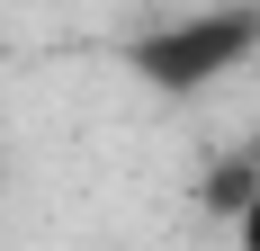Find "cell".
I'll return each instance as SVG.
<instances>
[{"mask_svg": "<svg viewBox=\"0 0 260 251\" xmlns=\"http://www.w3.org/2000/svg\"><path fill=\"white\" fill-rule=\"evenodd\" d=\"M234 251H260V179H251V198L234 206Z\"/></svg>", "mask_w": 260, "mask_h": 251, "instance_id": "2", "label": "cell"}, {"mask_svg": "<svg viewBox=\"0 0 260 251\" xmlns=\"http://www.w3.org/2000/svg\"><path fill=\"white\" fill-rule=\"evenodd\" d=\"M251 54H260V9H251V0H234V9L153 18V27L126 45V63L153 81L161 99H198V90H215L224 72H242Z\"/></svg>", "mask_w": 260, "mask_h": 251, "instance_id": "1", "label": "cell"}]
</instances>
